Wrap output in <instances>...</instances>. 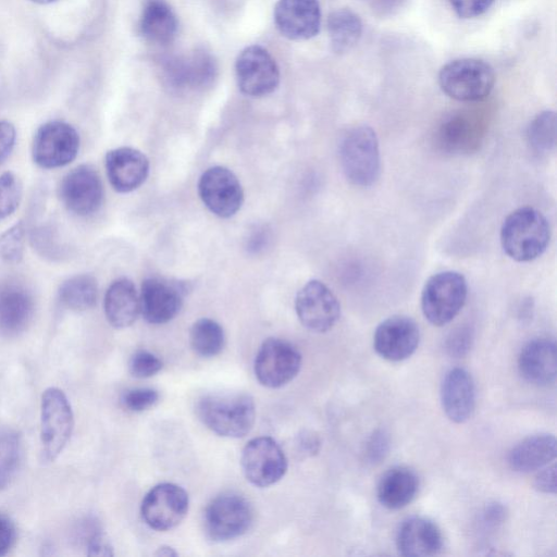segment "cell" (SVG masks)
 Returning a JSON list of instances; mask_svg holds the SVG:
<instances>
[{
    "mask_svg": "<svg viewBox=\"0 0 557 557\" xmlns=\"http://www.w3.org/2000/svg\"><path fill=\"white\" fill-rule=\"evenodd\" d=\"M441 89L458 101H478L490 95L495 84L493 67L475 58L456 59L438 72Z\"/></svg>",
    "mask_w": 557,
    "mask_h": 557,
    "instance_id": "cell-5",
    "label": "cell"
},
{
    "mask_svg": "<svg viewBox=\"0 0 557 557\" xmlns=\"http://www.w3.org/2000/svg\"><path fill=\"white\" fill-rule=\"evenodd\" d=\"M199 420L220 436L238 438L250 432L256 418L252 397L242 392L203 395L196 406Z\"/></svg>",
    "mask_w": 557,
    "mask_h": 557,
    "instance_id": "cell-1",
    "label": "cell"
},
{
    "mask_svg": "<svg viewBox=\"0 0 557 557\" xmlns=\"http://www.w3.org/2000/svg\"><path fill=\"white\" fill-rule=\"evenodd\" d=\"M441 403L450 421L463 423L471 418L475 406V387L467 370L454 368L446 372L441 385Z\"/></svg>",
    "mask_w": 557,
    "mask_h": 557,
    "instance_id": "cell-21",
    "label": "cell"
},
{
    "mask_svg": "<svg viewBox=\"0 0 557 557\" xmlns=\"http://www.w3.org/2000/svg\"><path fill=\"white\" fill-rule=\"evenodd\" d=\"M32 1L39 3V4H48V3L54 2L57 0H32Z\"/></svg>",
    "mask_w": 557,
    "mask_h": 557,
    "instance_id": "cell-51",
    "label": "cell"
},
{
    "mask_svg": "<svg viewBox=\"0 0 557 557\" xmlns=\"http://www.w3.org/2000/svg\"><path fill=\"white\" fill-rule=\"evenodd\" d=\"M472 345V331L469 326H459L446 338V351L456 358L465 356Z\"/></svg>",
    "mask_w": 557,
    "mask_h": 557,
    "instance_id": "cell-39",
    "label": "cell"
},
{
    "mask_svg": "<svg viewBox=\"0 0 557 557\" xmlns=\"http://www.w3.org/2000/svg\"><path fill=\"white\" fill-rule=\"evenodd\" d=\"M156 555L171 557V556H176L177 553L174 550V548H172L170 546H162V547L158 548V552L156 553Z\"/></svg>",
    "mask_w": 557,
    "mask_h": 557,
    "instance_id": "cell-50",
    "label": "cell"
},
{
    "mask_svg": "<svg viewBox=\"0 0 557 557\" xmlns=\"http://www.w3.org/2000/svg\"><path fill=\"white\" fill-rule=\"evenodd\" d=\"M34 300L22 285L10 283L0 287V333L7 336L23 332L32 320Z\"/></svg>",
    "mask_w": 557,
    "mask_h": 557,
    "instance_id": "cell-24",
    "label": "cell"
},
{
    "mask_svg": "<svg viewBox=\"0 0 557 557\" xmlns=\"http://www.w3.org/2000/svg\"><path fill=\"white\" fill-rule=\"evenodd\" d=\"M186 491L173 483H160L144 497L140 512L151 529L168 531L175 528L188 511Z\"/></svg>",
    "mask_w": 557,
    "mask_h": 557,
    "instance_id": "cell-13",
    "label": "cell"
},
{
    "mask_svg": "<svg viewBox=\"0 0 557 557\" xmlns=\"http://www.w3.org/2000/svg\"><path fill=\"white\" fill-rule=\"evenodd\" d=\"M269 242V234L263 227H256L249 235L247 240V248L249 251L258 252L267 246Z\"/></svg>",
    "mask_w": 557,
    "mask_h": 557,
    "instance_id": "cell-49",
    "label": "cell"
},
{
    "mask_svg": "<svg viewBox=\"0 0 557 557\" xmlns=\"http://www.w3.org/2000/svg\"><path fill=\"white\" fill-rule=\"evenodd\" d=\"M22 198V184L12 172L0 175V220L10 216L18 207Z\"/></svg>",
    "mask_w": 557,
    "mask_h": 557,
    "instance_id": "cell-35",
    "label": "cell"
},
{
    "mask_svg": "<svg viewBox=\"0 0 557 557\" xmlns=\"http://www.w3.org/2000/svg\"><path fill=\"white\" fill-rule=\"evenodd\" d=\"M338 156L342 171L352 185L368 187L379 178V139L372 127L358 125L346 131L339 143Z\"/></svg>",
    "mask_w": 557,
    "mask_h": 557,
    "instance_id": "cell-3",
    "label": "cell"
},
{
    "mask_svg": "<svg viewBox=\"0 0 557 557\" xmlns=\"http://www.w3.org/2000/svg\"><path fill=\"white\" fill-rule=\"evenodd\" d=\"M32 240L34 242L36 248L42 252V255H47L50 257H54L57 255V239L51 232V230L41 228L33 235Z\"/></svg>",
    "mask_w": 557,
    "mask_h": 557,
    "instance_id": "cell-45",
    "label": "cell"
},
{
    "mask_svg": "<svg viewBox=\"0 0 557 557\" xmlns=\"http://www.w3.org/2000/svg\"><path fill=\"white\" fill-rule=\"evenodd\" d=\"M443 542L440 528L432 520L418 516L404 520L396 534L398 553L408 557L437 555Z\"/></svg>",
    "mask_w": 557,
    "mask_h": 557,
    "instance_id": "cell-20",
    "label": "cell"
},
{
    "mask_svg": "<svg viewBox=\"0 0 557 557\" xmlns=\"http://www.w3.org/2000/svg\"><path fill=\"white\" fill-rule=\"evenodd\" d=\"M103 307L112 326L124 329L132 325L140 313L139 295L134 283L126 277L113 281L106 292Z\"/></svg>",
    "mask_w": 557,
    "mask_h": 557,
    "instance_id": "cell-25",
    "label": "cell"
},
{
    "mask_svg": "<svg viewBox=\"0 0 557 557\" xmlns=\"http://www.w3.org/2000/svg\"><path fill=\"white\" fill-rule=\"evenodd\" d=\"M205 530L213 542H226L243 535L252 522L249 503L235 493L213 498L205 511Z\"/></svg>",
    "mask_w": 557,
    "mask_h": 557,
    "instance_id": "cell-7",
    "label": "cell"
},
{
    "mask_svg": "<svg viewBox=\"0 0 557 557\" xmlns=\"http://www.w3.org/2000/svg\"><path fill=\"white\" fill-rule=\"evenodd\" d=\"M25 235L24 224L18 222L0 236V256L4 261L16 263L22 260Z\"/></svg>",
    "mask_w": 557,
    "mask_h": 557,
    "instance_id": "cell-36",
    "label": "cell"
},
{
    "mask_svg": "<svg viewBox=\"0 0 557 557\" xmlns=\"http://www.w3.org/2000/svg\"><path fill=\"white\" fill-rule=\"evenodd\" d=\"M295 309L301 324L314 333L330 331L341 317L337 297L319 280H311L300 288Z\"/></svg>",
    "mask_w": 557,
    "mask_h": 557,
    "instance_id": "cell-10",
    "label": "cell"
},
{
    "mask_svg": "<svg viewBox=\"0 0 557 557\" xmlns=\"http://www.w3.org/2000/svg\"><path fill=\"white\" fill-rule=\"evenodd\" d=\"M59 197L64 207L76 215L95 213L103 200V186L98 172L86 164L74 168L62 178Z\"/></svg>",
    "mask_w": 557,
    "mask_h": 557,
    "instance_id": "cell-15",
    "label": "cell"
},
{
    "mask_svg": "<svg viewBox=\"0 0 557 557\" xmlns=\"http://www.w3.org/2000/svg\"><path fill=\"white\" fill-rule=\"evenodd\" d=\"M521 376L536 386H547L556 379V344L553 339L537 337L528 342L518 357Z\"/></svg>",
    "mask_w": 557,
    "mask_h": 557,
    "instance_id": "cell-22",
    "label": "cell"
},
{
    "mask_svg": "<svg viewBox=\"0 0 557 557\" xmlns=\"http://www.w3.org/2000/svg\"><path fill=\"white\" fill-rule=\"evenodd\" d=\"M177 26V18L166 2H146L139 21V29L145 39L157 45H168L174 40Z\"/></svg>",
    "mask_w": 557,
    "mask_h": 557,
    "instance_id": "cell-29",
    "label": "cell"
},
{
    "mask_svg": "<svg viewBox=\"0 0 557 557\" xmlns=\"http://www.w3.org/2000/svg\"><path fill=\"white\" fill-rule=\"evenodd\" d=\"M189 341L197 355L210 358L221 352L225 336L222 326L216 321L203 318L193 324Z\"/></svg>",
    "mask_w": 557,
    "mask_h": 557,
    "instance_id": "cell-32",
    "label": "cell"
},
{
    "mask_svg": "<svg viewBox=\"0 0 557 557\" xmlns=\"http://www.w3.org/2000/svg\"><path fill=\"white\" fill-rule=\"evenodd\" d=\"M16 133L12 123L0 121V164L9 157L14 144Z\"/></svg>",
    "mask_w": 557,
    "mask_h": 557,
    "instance_id": "cell-42",
    "label": "cell"
},
{
    "mask_svg": "<svg viewBox=\"0 0 557 557\" xmlns=\"http://www.w3.org/2000/svg\"><path fill=\"white\" fill-rule=\"evenodd\" d=\"M74 426V416L66 395L57 387L47 388L40 405L41 457L53 461L69 442Z\"/></svg>",
    "mask_w": 557,
    "mask_h": 557,
    "instance_id": "cell-6",
    "label": "cell"
},
{
    "mask_svg": "<svg viewBox=\"0 0 557 557\" xmlns=\"http://www.w3.org/2000/svg\"><path fill=\"white\" fill-rule=\"evenodd\" d=\"M549 239L547 219L532 207H521L510 212L500 227L502 248L518 262L539 258L546 250Z\"/></svg>",
    "mask_w": 557,
    "mask_h": 557,
    "instance_id": "cell-2",
    "label": "cell"
},
{
    "mask_svg": "<svg viewBox=\"0 0 557 557\" xmlns=\"http://www.w3.org/2000/svg\"><path fill=\"white\" fill-rule=\"evenodd\" d=\"M556 438L541 433L525 437L508 455L510 468L520 473L540 470L556 458Z\"/></svg>",
    "mask_w": 557,
    "mask_h": 557,
    "instance_id": "cell-26",
    "label": "cell"
},
{
    "mask_svg": "<svg viewBox=\"0 0 557 557\" xmlns=\"http://www.w3.org/2000/svg\"><path fill=\"white\" fill-rule=\"evenodd\" d=\"M129 372L133 376L144 379L158 373L162 369V361L147 350H137L129 360Z\"/></svg>",
    "mask_w": 557,
    "mask_h": 557,
    "instance_id": "cell-37",
    "label": "cell"
},
{
    "mask_svg": "<svg viewBox=\"0 0 557 557\" xmlns=\"http://www.w3.org/2000/svg\"><path fill=\"white\" fill-rule=\"evenodd\" d=\"M274 22L280 33L289 39H310L321 26L319 1L278 0L274 8Z\"/></svg>",
    "mask_w": 557,
    "mask_h": 557,
    "instance_id": "cell-18",
    "label": "cell"
},
{
    "mask_svg": "<svg viewBox=\"0 0 557 557\" xmlns=\"http://www.w3.org/2000/svg\"><path fill=\"white\" fill-rule=\"evenodd\" d=\"M534 487L545 494H555L556 492V466L552 465L542 469L534 479Z\"/></svg>",
    "mask_w": 557,
    "mask_h": 557,
    "instance_id": "cell-44",
    "label": "cell"
},
{
    "mask_svg": "<svg viewBox=\"0 0 557 557\" xmlns=\"http://www.w3.org/2000/svg\"><path fill=\"white\" fill-rule=\"evenodd\" d=\"M22 456V442L13 430L0 431V490L14 478Z\"/></svg>",
    "mask_w": 557,
    "mask_h": 557,
    "instance_id": "cell-34",
    "label": "cell"
},
{
    "mask_svg": "<svg viewBox=\"0 0 557 557\" xmlns=\"http://www.w3.org/2000/svg\"><path fill=\"white\" fill-rule=\"evenodd\" d=\"M106 171L111 186L119 193L138 188L147 178L149 161L139 150L119 147L108 151Z\"/></svg>",
    "mask_w": 557,
    "mask_h": 557,
    "instance_id": "cell-19",
    "label": "cell"
},
{
    "mask_svg": "<svg viewBox=\"0 0 557 557\" xmlns=\"http://www.w3.org/2000/svg\"><path fill=\"white\" fill-rule=\"evenodd\" d=\"M480 136V126L473 117L466 113H454L441 123L436 140L444 151L461 153L474 149Z\"/></svg>",
    "mask_w": 557,
    "mask_h": 557,
    "instance_id": "cell-28",
    "label": "cell"
},
{
    "mask_svg": "<svg viewBox=\"0 0 557 557\" xmlns=\"http://www.w3.org/2000/svg\"><path fill=\"white\" fill-rule=\"evenodd\" d=\"M369 7L379 15L389 16L396 14L406 0H366Z\"/></svg>",
    "mask_w": 557,
    "mask_h": 557,
    "instance_id": "cell-47",
    "label": "cell"
},
{
    "mask_svg": "<svg viewBox=\"0 0 557 557\" xmlns=\"http://www.w3.org/2000/svg\"><path fill=\"white\" fill-rule=\"evenodd\" d=\"M237 85L250 97H263L276 89L280 71L273 57L260 46L245 48L235 63Z\"/></svg>",
    "mask_w": 557,
    "mask_h": 557,
    "instance_id": "cell-12",
    "label": "cell"
},
{
    "mask_svg": "<svg viewBox=\"0 0 557 557\" xmlns=\"http://www.w3.org/2000/svg\"><path fill=\"white\" fill-rule=\"evenodd\" d=\"M455 13L461 18H474L484 14L495 0H448Z\"/></svg>",
    "mask_w": 557,
    "mask_h": 557,
    "instance_id": "cell-41",
    "label": "cell"
},
{
    "mask_svg": "<svg viewBox=\"0 0 557 557\" xmlns=\"http://www.w3.org/2000/svg\"><path fill=\"white\" fill-rule=\"evenodd\" d=\"M506 508L499 503L488 504L483 510V522L488 527H496L506 519Z\"/></svg>",
    "mask_w": 557,
    "mask_h": 557,
    "instance_id": "cell-48",
    "label": "cell"
},
{
    "mask_svg": "<svg viewBox=\"0 0 557 557\" xmlns=\"http://www.w3.org/2000/svg\"><path fill=\"white\" fill-rule=\"evenodd\" d=\"M420 330L407 315H393L382 321L373 335V347L379 356L388 361L409 358L418 348Z\"/></svg>",
    "mask_w": 557,
    "mask_h": 557,
    "instance_id": "cell-17",
    "label": "cell"
},
{
    "mask_svg": "<svg viewBox=\"0 0 557 557\" xmlns=\"http://www.w3.org/2000/svg\"><path fill=\"white\" fill-rule=\"evenodd\" d=\"M240 461L246 479L259 487L275 484L287 471L284 451L269 436L250 440L243 449Z\"/></svg>",
    "mask_w": 557,
    "mask_h": 557,
    "instance_id": "cell-9",
    "label": "cell"
},
{
    "mask_svg": "<svg viewBox=\"0 0 557 557\" xmlns=\"http://www.w3.org/2000/svg\"><path fill=\"white\" fill-rule=\"evenodd\" d=\"M388 450V434L384 430L374 431L366 444V457L369 462H381L387 456Z\"/></svg>",
    "mask_w": 557,
    "mask_h": 557,
    "instance_id": "cell-40",
    "label": "cell"
},
{
    "mask_svg": "<svg viewBox=\"0 0 557 557\" xmlns=\"http://www.w3.org/2000/svg\"><path fill=\"white\" fill-rule=\"evenodd\" d=\"M16 531L13 522L0 513V556H4L14 545Z\"/></svg>",
    "mask_w": 557,
    "mask_h": 557,
    "instance_id": "cell-43",
    "label": "cell"
},
{
    "mask_svg": "<svg viewBox=\"0 0 557 557\" xmlns=\"http://www.w3.org/2000/svg\"><path fill=\"white\" fill-rule=\"evenodd\" d=\"M297 449L305 456H313L320 449V438L311 431H304L298 435Z\"/></svg>",
    "mask_w": 557,
    "mask_h": 557,
    "instance_id": "cell-46",
    "label": "cell"
},
{
    "mask_svg": "<svg viewBox=\"0 0 557 557\" xmlns=\"http://www.w3.org/2000/svg\"><path fill=\"white\" fill-rule=\"evenodd\" d=\"M327 34L332 49L336 53L349 51L359 41L362 22L350 9H337L327 17Z\"/></svg>",
    "mask_w": 557,
    "mask_h": 557,
    "instance_id": "cell-30",
    "label": "cell"
},
{
    "mask_svg": "<svg viewBox=\"0 0 557 557\" xmlns=\"http://www.w3.org/2000/svg\"><path fill=\"white\" fill-rule=\"evenodd\" d=\"M159 393L152 388H135L127 391L122 396V404L131 411L139 412L156 405Z\"/></svg>",
    "mask_w": 557,
    "mask_h": 557,
    "instance_id": "cell-38",
    "label": "cell"
},
{
    "mask_svg": "<svg viewBox=\"0 0 557 557\" xmlns=\"http://www.w3.org/2000/svg\"><path fill=\"white\" fill-rule=\"evenodd\" d=\"M188 285L164 277H149L139 294L140 313L151 324H163L180 312Z\"/></svg>",
    "mask_w": 557,
    "mask_h": 557,
    "instance_id": "cell-14",
    "label": "cell"
},
{
    "mask_svg": "<svg viewBox=\"0 0 557 557\" xmlns=\"http://www.w3.org/2000/svg\"><path fill=\"white\" fill-rule=\"evenodd\" d=\"M79 135L69 123L50 121L36 132L32 156L42 169H57L71 163L79 150Z\"/></svg>",
    "mask_w": 557,
    "mask_h": 557,
    "instance_id": "cell-8",
    "label": "cell"
},
{
    "mask_svg": "<svg viewBox=\"0 0 557 557\" xmlns=\"http://www.w3.org/2000/svg\"><path fill=\"white\" fill-rule=\"evenodd\" d=\"M419 488V479L408 467L397 466L387 470L379 481L376 497L380 504L392 510L410 504Z\"/></svg>",
    "mask_w": 557,
    "mask_h": 557,
    "instance_id": "cell-27",
    "label": "cell"
},
{
    "mask_svg": "<svg viewBox=\"0 0 557 557\" xmlns=\"http://www.w3.org/2000/svg\"><path fill=\"white\" fill-rule=\"evenodd\" d=\"M58 296L60 302L70 310H88L97 302V281L90 274L71 276L60 285Z\"/></svg>",
    "mask_w": 557,
    "mask_h": 557,
    "instance_id": "cell-31",
    "label": "cell"
},
{
    "mask_svg": "<svg viewBox=\"0 0 557 557\" xmlns=\"http://www.w3.org/2000/svg\"><path fill=\"white\" fill-rule=\"evenodd\" d=\"M301 355L290 343L268 338L255 360V374L263 386L277 388L290 382L299 372Z\"/></svg>",
    "mask_w": 557,
    "mask_h": 557,
    "instance_id": "cell-11",
    "label": "cell"
},
{
    "mask_svg": "<svg viewBox=\"0 0 557 557\" xmlns=\"http://www.w3.org/2000/svg\"><path fill=\"white\" fill-rule=\"evenodd\" d=\"M527 139L531 148L539 153L550 152L556 146V114L545 110L529 124Z\"/></svg>",
    "mask_w": 557,
    "mask_h": 557,
    "instance_id": "cell-33",
    "label": "cell"
},
{
    "mask_svg": "<svg viewBox=\"0 0 557 557\" xmlns=\"http://www.w3.org/2000/svg\"><path fill=\"white\" fill-rule=\"evenodd\" d=\"M165 75L173 88H203L214 79L216 65L208 52L195 51L187 57L171 60L166 65Z\"/></svg>",
    "mask_w": 557,
    "mask_h": 557,
    "instance_id": "cell-23",
    "label": "cell"
},
{
    "mask_svg": "<svg viewBox=\"0 0 557 557\" xmlns=\"http://www.w3.org/2000/svg\"><path fill=\"white\" fill-rule=\"evenodd\" d=\"M198 193L205 206L215 215L230 218L242 207L244 193L235 174L224 166L206 170L198 182Z\"/></svg>",
    "mask_w": 557,
    "mask_h": 557,
    "instance_id": "cell-16",
    "label": "cell"
},
{
    "mask_svg": "<svg viewBox=\"0 0 557 557\" xmlns=\"http://www.w3.org/2000/svg\"><path fill=\"white\" fill-rule=\"evenodd\" d=\"M468 295L465 276L453 270L433 274L421 293V310L435 326L449 323L463 307Z\"/></svg>",
    "mask_w": 557,
    "mask_h": 557,
    "instance_id": "cell-4",
    "label": "cell"
}]
</instances>
